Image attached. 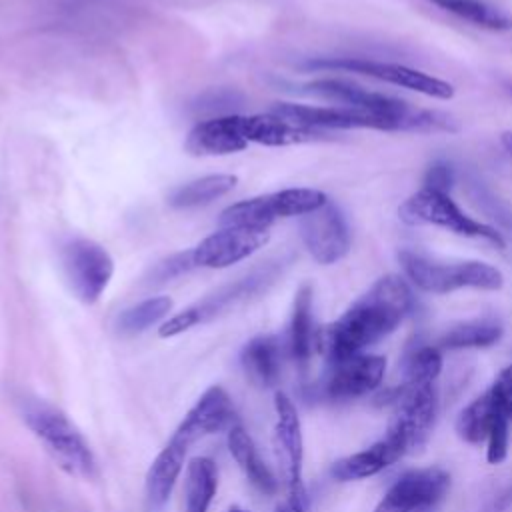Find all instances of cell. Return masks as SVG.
I'll list each match as a JSON object with an SVG mask.
<instances>
[{
    "mask_svg": "<svg viewBox=\"0 0 512 512\" xmlns=\"http://www.w3.org/2000/svg\"><path fill=\"white\" fill-rule=\"evenodd\" d=\"M314 340V326H312V288L300 286L292 306L290 330H288V350L296 364L306 366Z\"/></svg>",
    "mask_w": 512,
    "mask_h": 512,
    "instance_id": "d4e9b609",
    "label": "cell"
},
{
    "mask_svg": "<svg viewBox=\"0 0 512 512\" xmlns=\"http://www.w3.org/2000/svg\"><path fill=\"white\" fill-rule=\"evenodd\" d=\"M188 446L190 444L172 434L170 442L152 460L144 480V498L150 512H160L168 504L176 480L184 468Z\"/></svg>",
    "mask_w": 512,
    "mask_h": 512,
    "instance_id": "2e32d148",
    "label": "cell"
},
{
    "mask_svg": "<svg viewBox=\"0 0 512 512\" xmlns=\"http://www.w3.org/2000/svg\"><path fill=\"white\" fill-rule=\"evenodd\" d=\"M494 410L502 414L508 422H512V366L504 368L492 388L488 390Z\"/></svg>",
    "mask_w": 512,
    "mask_h": 512,
    "instance_id": "d6a6232c",
    "label": "cell"
},
{
    "mask_svg": "<svg viewBox=\"0 0 512 512\" xmlns=\"http://www.w3.org/2000/svg\"><path fill=\"white\" fill-rule=\"evenodd\" d=\"M500 142H502V146L512 154V132H504V134L500 136Z\"/></svg>",
    "mask_w": 512,
    "mask_h": 512,
    "instance_id": "8d00e7d4",
    "label": "cell"
},
{
    "mask_svg": "<svg viewBox=\"0 0 512 512\" xmlns=\"http://www.w3.org/2000/svg\"><path fill=\"white\" fill-rule=\"evenodd\" d=\"M326 202L328 196L316 188H284L228 206L220 214V224L268 230L278 218L304 216Z\"/></svg>",
    "mask_w": 512,
    "mask_h": 512,
    "instance_id": "277c9868",
    "label": "cell"
},
{
    "mask_svg": "<svg viewBox=\"0 0 512 512\" xmlns=\"http://www.w3.org/2000/svg\"><path fill=\"white\" fill-rule=\"evenodd\" d=\"M398 260L412 284L432 294H446L458 288L498 290L504 284V276L496 266L478 260L438 262L408 248L398 252Z\"/></svg>",
    "mask_w": 512,
    "mask_h": 512,
    "instance_id": "3957f363",
    "label": "cell"
},
{
    "mask_svg": "<svg viewBox=\"0 0 512 512\" xmlns=\"http://www.w3.org/2000/svg\"><path fill=\"white\" fill-rule=\"evenodd\" d=\"M410 308L412 292L400 276L388 274L376 280L364 296L320 334V348L328 364L362 354L366 346L388 336Z\"/></svg>",
    "mask_w": 512,
    "mask_h": 512,
    "instance_id": "6da1fadb",
    "label": "cell"
},
{
    "mask_svg": "<svg viewBox=\"0 0 512 512\" xmlns=\"http://www.w3.org/2000/svg\"><path fill=\"white\" fill-rule=\"evenodd\" d=\"M274 410H276V442L280 448V460L284 464L286 484H288V506L294 512H308V498L302 484V428L296 406L292 400L276 392L274 396Z\"/></svg>",
    "mask_w": 512,
    "mask_h": 512,
    "instance_id": "9c48e42d",
    "label": "cell"
},
{
    "mask_svg": "<svg viewBox=\"0 0 512 512\" xmlns=\"http://www.w3.org/2000/svg\"><path fill=\"white\" fill-rule=\"evenodd\" d=\"M502 336V326L490 320H476L464 322L450 328L440 344L448 350H462V348H486L498 342Z\"/></svg>",
    "mask_w": 512,
    "mask_h": 512,
    "instance_id": "83f0119b",
    "label": "cell"
},
{
    "mask_svg": "<svg viewBox=\"0 0 512 512\" xmlns=\"http://www.w3.org/2000/svg\"><path fill=\"white\" fill-rule=\"evenodd\" d=\"M248 146L238 128V114L208 118L194 124L184 148L194 156H224Z\"/></svg>",
    "mask_w": 512,
    "mask_h": 512,
    "instance_id": "ac0fdd59",
    "label": "cell"
},
{
    "mask_svg": "<svg viewBox=\"0 0 512 512\" xmlns=\"http://www.w3.org/2000/svg\"><path fill=\"white\" fill-rule=\"evenodd\" d=\"M268 238L270 232L266 228L222 226L192 248L194 264L204 268H228L254 254Z\"/></svg>",
    "mask_w": 512,
    "mask_h": 512,
    "instance_id": "4fadbf2b",
    "label": "cell"
},
{
    "mask_svg": "<svg viewBox=\"0 0 512 512\" xmlns=\"http://www.w3.org/2000/svg\"><path fill=\"white\" fill-rule=\"evenodd\" d=\"M508 420L502 414H494L490 432H488V450L486 458L490 464H500L508 454Z\"/></svg>",
    "mask_w": 512,
    "mask_h": 512,
    "instance_id": "1f68e13d",
    "label": "cell"
},
{
    "mask_svg": "<svg viewBox=\"0 0 512 512\" xmlns=\"http://www.w3.org/2000/svg\"><path fill=\"white\" fill-rule=\"evenodd\" d=\"M398 218L408 226H440L462 236L486 238L498 246H504L500 232L464 214L450 198V194L434 192L428 188H420L418 192L408 196L398 208Z\"/></svg>",
    "mask_w": 512,
    "mask_h": 512,
    "instance_id": "5b68a950",
    "label": "cell"
},
{
    "mask_svg": "<svg viewBox=\"0 0 512 512\" xmlns=\"http://www.w3.org/2000/svg\"><path fill=\"white\" fill-rule=\"evenodd\" d=\"M400 456H404V452L394 442L384 438L362 452H356L352 456L338 460L332 466V476L340 482L362 480V478L374 476L380 470H384L386 466L394 464Z\"/></svg>",
    "mask_w": 512,
    "mask_h": 512,
    "instance_id": "44dd1931",
    "label": "cell"
},
{
    "mask_svg": "<svg viewBox=\"0 0 512 512\" xmlns=\"http://www.w3.org/2000/svg\"><path fill=\"white\" fill-rule=\"evenodd\" d=\"M430 2L476 26H482L488 30H512V14L484 0H430Z\"/></svg>",
    "mask_w": 512,
    "mask_h": 512,
    "instance_id": "484cf974",
    "label": "cell"
},
{
    "mask_svg": "<svg viewBox=\"0 0 512 512\" xmlns=\"http://www.w3.org/2000/svg\"><path fill=\"white\" fill-rule=\"evenodd\" d=\"M238 128H240L242 138L248 144L256 142V144H264V146H290V144L320 140L326 136L322 130L288 122L272 112L254 114V116L238 114Z\"/></svg>",
    "mask_w": 512,
    "mask_h": 512,
    "instance_id": "e0dca14e",
    "label": "cell"
},
{
    "mask_svg": "<svg viewBox=\"0 0 512 512\" xmlns=\"http://www.w3.org/2000/svg\"><path fill=\"white\" fill-rule=\"evenodd\" d=\"M448 486L450 476L440 468L410 470L390 486L374 512H424L446 494Z\"/></svg>",
    "mask_w": 512,
    "mask_h": 512,
    "instance_id": "7c38bea8",
    "label": "cell"
},
{
    "mask_svg": "<svg viewBox=\"0 0 512 512\" xmlns=\"http://www.w3.org/2000/svg\"><path fill=\"white\" fill-rule=\"evenodd\" d=\"M312 70H346L356 72L364 76H372L378 80H384L388 84L414 90L424 96L448 100L454 96V86L442 78L430 76L422 70H414L404 64L394 62H378V60H366V58H318L304 64Z\"/></svg>",
    "mask_w": 512,
    "mask_h": 512,
    "instance_id": "ba28073f",
    "label": "cell"
},
{
    "mask_svg": "<svg viewBox=\"0 0 512 512\" xmlns=\"http://www.w3.org/2000/svg\"><path fill=\"white\" fill-rule=\"evenodd\" d=\"M22 418L62 470L78 478H92L96 474V458L88 442L62 410L34 400L24 404Z\"/></svg>",
    "mask_w": 512,
    "mask_h": 512,
    "instance_id": "7a4b0ae2",
    "label": "cell"
},
{
    "mask_svg": "<svg viewBox=\"0 0 512 512\" xmlns=\"http://www.w3.org/2000/svg\"><path fill=\"white\" fill-rule=\"evenodd\" d=\"M244 104V96L236 90H210L200 94L194 102H192V110L200 116L208 118H220V116H232L236 114V110Z\"/></svg>",
    "mask_w": 512,
    "mask_h": 512,
    "instance_id": "f546056e",
    "label": "cell"
},
{
    "mask_svg": "<svg viewBox=\"0 0 512 512\" xmlns=\"http://www.w3.org/2000/svg\"><path fill=\"white\" fill-rule=\"evenodd\" d=\"M196 324H198L196 314L192 312V308H186V310L170 316L168 320H164L158 328V334H160V338H172V336H178V334L194 328Z\"/></svg>",
    "mask_w": 512,
    "mask_h": 512,
    "instance_id": "d590c367",
    "label": "cell"
},
{
    "mask_svg": "<svg viewBox=\"0 0 512 512\" xmlns=\"http://www.w3.org/2000/svg\"><path fill=\"white\" fill-rule=\"evenodd\" d=\"M274 512H294V510H292L288 504H278Z\"/></svg>",
    "mask_w": 512,
    "mask_h": 512,
    "instance_id": "74e56055",
    "label": "cell"
},
{
    "mask_svg": "<svg viewBox=\"0 0 512 512\" xmlns=\"http://www.w3.org/2000/svg\"><path fill=\"white\" fill-rule=\"evenodd\" d=\"M386 360L382 356L358 354L342 362L328 364L322 394L330 400H350L374 390L384 376Z\"/></svg>",
    "mask_w": 512,
    "mask_h": 512,
    "instance_id": "5bb4252c",
    "label": "cell"
},
{
    "mask_svg": "<svg viewBox=\"0 0 512 512\" xmlns=\"http://www.w3.org/2000/svg\"><path fill=\"white\" fill-rule=\"evenodd\" d=\"M62 266L72 292L84 304H94L114 274L110 252L90 238H72L62 246Z\"/></svg>",
    "mask_w": 512,
    "mask_h": 512,
    "instance_id": "52a82bcc",
    "label": "cell"
},
{
    "mask_svg": "<svg viewBox=\"0 0 512 512\" xmlns=\"http://www.w3.org/2000/svg\"><path fill=\"white\" fill-rule=\"evenodd\" d=\"M452 184H454V170H452V166L446 164V162H434L426 170V174H424V186L422 188L448 194Z\"/></svg>",
    "mask_w": 512,
    "mask_h": 512,
    "instance_id": "e575fe53",
    "label": "cell"
},
{
    "mask_svg": "<svg viewBox=\"0 0 512 512\" xmlns=\"http://www.w3.org/2000/svg\"><path fill=\"white\" fill-rule=\"evenodd\" d=\"M438 408V396L434 382H412L406 380L386 438L394 442L404 454L418 450L434 424Z\"/></svg>",
    "mask_w": 512,
    "mask_h": 512,
    "instance_id": "8992f818",
    "label": "cell"
},
{
    "mask_svg": "<svg viewBox=\"0 0 512 512\" xmlns=\"http://www.w3.org/2000/svg\"><path fill=\"white\" fill-rule=\"evenodd\" d=\"M232 426L234 406L228 392L222 386H210L188 410L174 436H178L186 444H192L202 436L228 430Z\"/></svg>",
    "mask_w": 512,
    "mask_h": 512,
    "instance_id": "9a60e30c",
    "label": "cell"
},
{
    "mask_svg": "<svg viewBox=\"0 0 512 512\" xmlns=\"http://www.w3.org/2000/svg\"><path fill=\"white\" fill-rule=\"evenodd\" d=\"M226 442H228V450H230L232 458L236 460L240 470L246 474V478L258 490L272 494L276 490V478H274L272 470L266 466V462L260 458L250 434L240 424H234L232 428H228Z\"/></svg>",
    "mask_w": 512,
    "mask_h": 512,
    "instance_id": "7402d4cb",
    "label": "cell"
},
{
    "mask_svg": "<svg viewBox=\"0 0 512 512\" xmlns=\"http://www.w3.org/2000/svg\"><path fill=\"white\" fill-rule=\"evenodd\" d=\"M272 276H274V270L268 268V266L262 268V270H254V272L246 274L244 278H238L236 282H232L228 286H222L214 294L206 296L202 302L190 306L192 312L198 318V324L214 318L216 314H220L222 310L234 306L236 302H242V300L250 298L252 294L262 290L266 286V282L272 280Z\"/></svg>",
    "mask_w": 512,
    "mask_h": 512,
    "instance_id": "ffe728a7",
    "label": "cell"
},
{
    "mask_svg": "<svg viewBox=\"0 0 512 512\" xmlns=\"http://www.w3.org/2000/svg\"><path fill=\"white\" fill-rule=\"evenodd\" d=\"M494 404L490 394H482L480 398H476L472 404H468L458 420H456V432L462 440L470 442V444H478L484 438H488L492 420H494Z\"/></svg>",
    "mask_w": 512,
    "mask_h": 512,
    "instance_id": "f1b7e54d",
    "label": "cell"
},
{
    "mask_svg": "<svg viewBox=\"0 0 512 512\" xmlns=\"http://www.w3.org/2000/svg\"><path fill=\"white\" fill-rule=\"evenodd\" d=\"M282 342L272 334H260L248 340L240 352V364L246 376L258 386H274L282 372Z\"/></svg>",
    "mask_w": 512,
    "mask_h": 512,
    "instance_id": "d6986e66",
    "label": "cell"
},
{
    "mask_svg": "<svg viewBox=\"0 0 512 512\" xmlns=\"http://www.w3.org/2000/svg\"><path fill=\"white\" fill-rule=\"evenodd\" d=\"M300 236L310 256L320 264H334L342 260L350 248L346 218L330 200L300 216Z\"/></svg>",
    "mask_w": 512,
    "mask_h": 512,
    "instance_id": "30bf717a",
    "label": "cell"
},
{
    "mask_svg": "<svg viewBox=\"0 0 512 512\" xmlns=\"http://www.w3.org/2000/svg\"><path fill=\"white\" fill-rule=\"evenodd\" d=\"M194 264V256H192V250H186V252H178V254H172L170 258L162 260L160 264H156V268L152 270V278L156 282H164V280H170L174 276H180L182 272L190 270Z\"/></svg>",
    "mask_w": 512,
    "mask_h": 512,
    "instance_id": "836d02e7",
    "label": "cell"
},
{
    "mask_svg": "<svg viewBox=\"0 0 512 512\" xmlns=\"http://www.w3.org/2000/svg\"><path fill=\"white\" fill-rule=\"evenodd\" d=\"M236 182H238V178L232 174L200 176V178H194V180L174 188L168 196V204L178 210L206 206V204L226 196L236 186Z\"/></svg>",
    "mask_w": 512,
    "mask_h": 512,
    "instance_id": "603a6c76",
    "label": "cell"
},
{
    "mask_svg": "<svg viewBox=\"0 0 512 512\" xmlns=\"http://www.w3.org/2000/svg\"><path fill=\"white\" fill-rule=\"evenodd\" d=\"M228 512H248V510H244V508H238V506H232Z\"/></svg>",
    "mask_w": 512,
    "mask_h": 512,
    "instance_id": "f35d334b",
    "label": "cell"
},
{
    "mask_svg": "<svg viewBox=\"0 0 512 512\" xmlns=\"http://www.w3.org/2000/svg\"><path fill=\"white\" fill-rule=\"evenodd\" d=\"M442 370V356L432 346H420L408 358V380L434 382Z\"/></svg>",
    "mask_w": 512,
    "mask_h": 512,
    "instance_id": "4dcf8cb0",
    "label": "cell"
},
{
    "mask_svg": "<svg viewBox=\"0 0 512 512\" xmlns=\"http://www.w3.org/2000/svg\"><path fill=\"white\" fill-rule=\"evenodd\" d=\"M218 486V470L214 460L196 456L186 468L184 512H208Z\"/></svg>",
    "mask_w": 512,
    "mask_h": 512,
    "instance_id": "cb8c5ba5",
    "label": "cell"
},
{
    "mask_svg": "<svg viewBox=\"0 0 512 512\" xmlns=\"http://www.w3.org/2000/svg\"><path fill=\"white\" fill-rule=\"evenodd\" d=\"M272 114L316 130L326 128H376V130H402L400 124L392 118L362 112L356 108L346 106H306V104H294V102H278L270 110Z\"/></svg>",
    "mask_w": 512,
    "mask_h": 512,
    "instance_id": "8fae6325",
    "label": "cell"
},
{
    "mask_svg": "<svg viewBox=\"0 0 512 512\" xmlns=\"http://www.w3.org/2000/svg\"><path fill=\"white\" fill-rule=\"evenodd\" d=\"M170 308H172V300L168 296L146 298V300L126 308L124 312H120V316L116 320V328L120 334H126V336L140 334V332L148 330L150 326L158 324L160 320H164L168 316Z\"/></svg>",
    "mask_w": 512,
    "mask_h": 512,
    "instance_id": "4316f807",
    "label": "cell"
}]
</instances>
